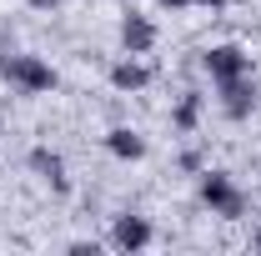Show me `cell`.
<instances>
[{
	"label": "cell",
	"mask_w": 261,
	"mask_h": 256,
	"mask_svg": "<svg viewBox=\"0 0 261 256\" xmlns=\"http://www.w3.org/2000/svg\"><path fill=\"white\" fill-rule=\"evenodd\" d=\"M0 81L15 91V96H45L56 91V65L31 56V50H0Z\"/></svg>",
	"instance_id": "6da1fadb"
},
{
	"label": "cell",
	"mask_w": 261,
	"mask_h": 256,
	"mask_svg": "<svg viewBox=\"0 0 261 256\" xmlns=\"http://www.w3.org/2000/svg\"><path fill=\"white\" fill-rule=\"evenodd\" d=\"M201 201L211 206V216H226V221L246 216V206H251V196L241 191L226 171H201Z\"/></svg>",
	"instance_id": "7a4b0ae2"
},
{
	"label": "cell",
	"mask_w": 261,
	"mask_h": 256,
	"mask_svg": "<svg viewBox=\"0 0 261 256\" xmlns=\"http://www.w3.org/2000/svg\"><path fill=\"white\" fill-rule=\"evenodd\" d=\"M201 65H206L211 86H221V81H236V75H251V56H246L236 40H221V45L201 50Z\"/></svg>",
	"instance_id": "3957f363"
},
{
	"label": "cell",
	"mask_w": 261,
	"mask_h": 256,
	"mask_svg": "<svg viewBox=\"0 0 261 256\" xmlns=\"http://www.w3.org/2000/svg\"><path fill=\"white\" fill-rule=\"evenodd\" d=\"M156 40H161V31H156L151 15H141V10H126L121 15V50L126 56H151Z\"/></svg>",
	"instance_id": "277c9868"
},
{
	"label": "cell",
	"mask_w": 261,
	"mask_h": 256,
	"mask_svg": "<svg viewBox=\"0 0 261 256\" xmlns=\"http://www.w3.org/2000/svg\"><path fill=\"white\" fill-rule=\"evenodd\" d=\"M216 100H221V116H226V121H246V116L256 111V86H251V75L221 81V86H216Z\"/></svg>",
	"instance_id": "5b68a950"
},
{
	"label": "cell",
	"mask_w": 261,
	"mask_h": 256,
	"mask_svg": "<svg viewBox=\"0 0 261 256\" xmlns=\"http://www.w3.org/2000/svg\"><path fill=\"white\" fill-rule=\"evenodd\" d=\"M151 241H156V226L146 221V216H136V211L116 216V226H111V246L116 251H146Z\"/></svg>",
	"instance_id": "8992f818"
},
{
	"label": "cell",
	"mask_w": 261,
	"mask_h": 256,
	"mask_svg": "<svg viewBox=\"0 0 261 256\" xmlns=\"http://www.w3.org/2000/svg\"><path fill=\"white\" fill-rule=\"evenodd\" d=\"M25 166H31L35 176L50 186V191H70V176H65V156L61 151H50V146H31V156H25Z\"/></svg>",
	"instance_id": "52a82bcc"
},
{
	"label": "cell",
	"mask_w": 261,
	"mask_h": 256,
	"mask_svg": "<svg viewBox=\"0 0 261 256\" xmlns=\"http://www.w3.org/2000/svg\"><path fill=\"white\" fill-rule=\"evenodd\" d=\"M111 86L121 91V96H136V91H146L151 86V65L141 61V56H126V61L111 65Z\"/></svg>",
	"instance_id": "ba28073f"
},
{
	"label": "cell",
	"mask_w": 261,
	"mask_h": 256,
	"mask_svg": "<svg viewBox=\"0 0 261 256\" xmlns=\"http://www.w3.org/2000/svg\"><path fill=\"white\" fill-rule=\"evenodd\" d=\"M106 151H111L116 161H141L146 156V136L130 131V126H111L106 131Z\"/></svg>",
	"instance_id": "9c48e42d"
},
{
	"label": "cell",
	"mask_w": 261,
	"mask_h": 256,
	"mask_svg": "<svg viewBox=\"0 0 261 256\" xmlns=\"http://www.w3.org/2000/svg\"><path fill=\"white\" fill-rule=\"evenodd\" d=\"M171 126L181 131V136H191L201 126V91H186V96L176 100V111H171Z\"/></svg>",
	"instance_id": "30bf717a"
},
{
	"label": "cell",
	"mask_w": 261,
	"mask_h": 256,
	"mask_svg": "<svg viewBox=\"0 0 261 256\" xmlns=\"http://www.w3.org/2000/svg\"><path fill=\"white\" fill-rule=\"evenodd\" d=\"M31 10H61V0H25Z\"/></svg>",
	"instance_id": "8fae6325"
},
{
	"label": "cell",
	"mask_w": 261,
	"mask_h": 256,
	"mask_svg": "<svg viewBox=\"0 0 261 256\" xmlns=\"http://www.w3.org/2000/svg\"><path fill=\"white\" fill-rule=\"evenodd\" d=\"M156 5H161V10H186L191 0H156Z\"/></svg>",
	"instance_id": "7c38bea8"
},
{
	"label": "cell",
	"mask_w": 261,
	"mask_h": 256,
	"mask_svg": "<svg viewBox=\"0 0 261 256\" xmlns=\"http://www.w3.org/2000/svg\"><path fill=\"white\" fill-rule=\"evenodd\" d=\"M191 5H206V10H221L226 0H191Z\"/></svg>",
	"instance_id": "4fadbf2b"
},
{
	"label": "cell",
	"mask_w": 261,
	"mask_h": 256,
	"mask_svg": "<svg viewBox=\"0 0 261 256\" xmlns=\"http://www.w3.org/2000/svg\"><path fill=\"white\" fill-rule=\"evenodd\" d=\"M256 246H261V231H256Z\"/></svg>",
	"instance_id": "5bb4252c"
}]
</instances>
